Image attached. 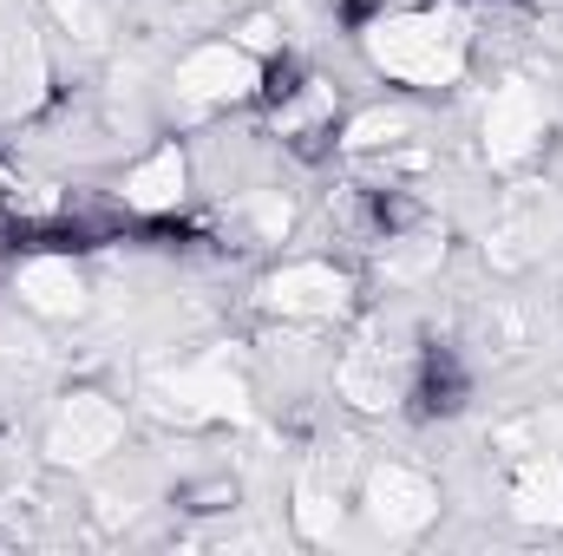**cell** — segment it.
<instances>
[{"label": "cell", "instance_id": "cell-1", "mask_svg": "<svg viewBox=\"0 0 563 556\" xmlns=\"http://www.w3.org/2000/svg\"><path fill=\"white\" fill-rule=\"evenodd\" d=\"M367 66L407 92H445L472 66V33L445 0H380L374 20H361Z\"/></svg>", "mask_w": 563, "mask_h": 556}, {"label": "cell", "instance_id": "cell-2", "mask_svg": "<svg viewBox=\"0 0 563 556\" xmlns=\"http://www.w3.org/2000/svg\"><path fill=\"white\" fill-rule=\"evenodd\" d=\"M125 438H132V419H125V407H119L112 393L73 387V393L46 413L40 452H46V465H59V471H99V465H112V458L125 452Z\"/></svg>", "mask_w": 563, "mask_h": 556}, {"label": "cell", "instance_id": "cell-3", "mask_svg": "<svg viewBox=\"0 0 563 556\" xmlns=\"http://www.w3.org/2000/svg\"><path fill=\"white\" fill-rule=\"evenodd\" d=\"M263 79H269V59H256L236 33L230 40H197L184 59H177V73H170V92L190 105V112H230V105H250L256 92H263Z\"/></svg>", "mask_w": 563, "mask_h": 556}, {"label": "cell", "instance_id": "cell-4", "mask_svg": "<svg viewBox=\"0 0 563 556\" xmlns=\"http://www.w3.org/2000/svg\"><path fill=\"white\" fill-rule=\"evenodd\" d=\"M263 308L276 314L282 327H308V334L314 327H334L354 308V276L341 263H328V256H295V263L269 269Z\"/></svg>", "mask_w": 563, "mask_h": 556}, {"label": "cell", "instance_id": "cell-5", "mask_svg": "<svg viewBox=\"0 0 563 556\" xmlns=\"http://www.w3.org/2000/svg\"><path fill=\"white\" fill-rule=\"evenodd\" d=\"M354 511L380 531V537H420L426 524L439 518V485L426 478L420 465H407V458H374L367 471H361V485H354Z\"/></svg>", "mask_w": 563, "mask_h": 556}, {"label": "cell", "instance_id": "cell-6", "mask_svg": "<svg viewBox=\"0 0 563 556\" xmlns=\"http://www.w3.org/2000/svg\"><path fill=\"white\" fill-rule=\"evenodd\" d=\"M478 138L485 157L498 170H525L544 144H551V99L531 86V79H505L485 92V112H478Z\"/></svg>", "mask_w": 563, "mask_h": 556}, {"label": "cell", "instance_id": "cell-7", "mask_svg": "<svg viewBox=\"0 0 563 556\" xmlns=\"http://www.w3.org/2000/svg\"><path fill=\"white\" fill-rule=\"evenodd\" d=\"M334 387H341V400L361 407V413H394L400 400L420 393V354L400 347V341H387V334H367V341H354V347L341 354Z\"/></svg>", "mask_w": 563, "mask_h": 556}, {"label": "cell", "instance_id": "cell-8", "mask_svg": "<svg viewBox=\"0 0 563 556\" xmlns=\"http://www.w3.org/2000/svg\"><path fill=\"white\" fill-rule=\"evenodd\" d=\"M151 400L164 419H184V425H210V419H230L243 407V374L223 360V354H184L177 367H164L151 380Z\"/></svg>", "mask_w": 563, "mask_h": 556}, {"label": "cell", "instance_id": "cell-9", "mask_svg": "<svg viewBox=\"0 0 563 556\" xmlns=\"http://www.w3.org/2000/svg\"><path fill=\"white\" fill-rule=\"evenodd\" d=\"M13 301L33 321H79L92 308V276L73 249H26L13 263Z\"/></svg>", "mask_w": 563, "mask_h": 556}, {"label": "cell", "instance_id": "cell-10", "mask_svg": "<svg viewBox=\"0 0 563 556\" xmlns=\"http://www.w3.org/2000/svg\"><path fill=\"white\" fill-rule=\"evenodd\" d=\"M184 197H190V151L177 138L151 144L144 157L125 164V177H119V203L139 210V216H164V210H177Z\"/></svg>", "mask_w": 563, "mask_h": 556}, {"label": "cell", "instance_id": "cell-11", "mask_svg": "<svg viewBox=\"0 0 563 556\" xmlns=\"http://www.w3.org/2000/svg\"><path fill=\"white\" fill-rule=\"evenodd\" d=\"M505 498H511V518H525V524H563V452L558 445L511 452Z\"/></svg>", "mask_w": 563, "mask_h": 556}, {"label": "cell", "instance_id": "cell-12", "mask_svg": "<svg viewBox=\"0 0 563 556\" xmlns=\"http://www.w3.org/2000/svg\"><path fill=\"white\" fill-rule=\"evenodd\" d=\"M223 230H236L243 249H282L295 230V203L282 190H236L223 203Z\"/></svg>", "mask_w": 563, "mask_h": 556}, {"label": "cell", "instance_id": "cell-13", "mask_svg": "<svg viewBox=\"0 0 563 556\" xmlns=\"http://www.w3.org/2000/svg\"><path fill=\"white\" fill-rule=\"evenodd\" d=\"M407 138H413V112H407V105H367V112L347 119V132H341V144H347L354 157L407 151Z\"/></svg>", "mask_w": 563, "mask_h": 556}, {"label": "cell", "instance_id": "cell-14", "mask_svg": "<svg viewBox=\"0 0 563 556\" xmlns=\"http://www.w3.org/2000/svg\"><path fill=\"white\" fill-rule=\"evenodd\" d=\"M53 13H59V26H73V40H106V7L99 0H53Z\"/></svg>", "mask_w": 563, "mask_h": 556}, {"label": "cell", "instance_id": "cell-15", "mask_svg": "<svg viewBox=\"0 0 563 556\" xmlns=\"http://www.w3.org/2000/svg\"><path fill=\"white\" fill-rule=\"evenodd\" d=\"M531 7H563V0H531Z\"/></svg>", "mask_w": 563, "mask_h": 556}]
</instances>
